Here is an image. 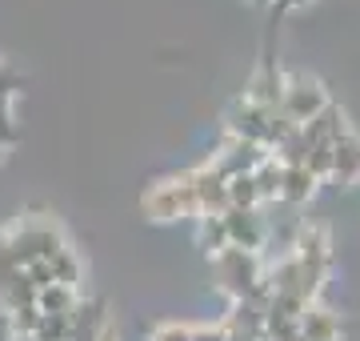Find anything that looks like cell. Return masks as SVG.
<instances>
[{"label": "cell", "instance_id": "1", "mask_svg": "<svg viewBox=\"0 0 360 341\" xmlns=\"http://www.w3.org/2000/svg\"><path fill=\"white\" fill-rule=\"evenodd\" d=\"M212 265H217L220 285H224V293H229L232 302L269 305L272 285L264 281V265H260L257 253H248V249H224Z\"/></svg>", "mask_w": 360, "mask_h": 341}, {"label": "cell", "instance_id": "2", "mask_svg": "<svg viewBox=\"0 0 360 341\" xmlns=\"http://www.w3.org/2000/svg\"><path fill=\"white\" fill-rule=\"evenodd\" d=\"M0 241L8 245V253H13V261L20 269H28L32 261H52L60 249H68L56 221H28V217L0 229Z\"/></svg>", "mask_w": 360, "mask_h": 341}, {"label": "cell", "instance_id": "3", "mask_svg": "<svg viewBox=\"0 0 360 341\" xmlns=\"http://www.w3.org/2000/svg\"><path fill=\"white\" fill-rule=\"evenodd\" d=\"M141 205H144L148 221H176V217H196L200 221V201H196V189H193V173L156 181L144 193Z\"/></svg>", "mask_w": 360, "mask_h": 341}, {"label": "cell", "instance_id": "4", "mask_svg": "<svg viewBox=\"0 0 360 341\" xmlns=\"http://www.w3.org/2000/svg\"><path fill=\"white\" fill-rule=\"evenodd\" d=\"M328 105H333V101H328V92H324V85L316 77H309V73H292V77L284 80L281 113L292 120V125H309V120L321 117Z\"/></svg>", "mask_w": 360, "mask_h": 341}, {"label": "cell", "instance_id": "5", "mask_svg": "<svg viewBox=\"0 0 360 341\" xmlns=\"http://www.w3.org/2000/svg\"><path fill=\"white\" fill-rule=\"evenodd\" d=\"M224 125H229V137H240V141H252V144H264L269 149V132H272V113L269 108L252 105V101H245V97H236L229 108V117H224Z\"/></svg>", "mask_w": 360, "mask_h": 341}, {"label": "cell", "instance_id": "6", "mask_svg": "<svg viewBox=\"0 0 360 341\" xmlns=\"http://www.w3.org/2000/svg\"><path fill=\"white\" fill-rule=\"evenodd\" d=\"M269 157L264 144H252V141H240V137H229L224 149L217 153V161H208L220 177H240V173H257V165Z\"/></svg>", "mask_w": 360, "mask_h": 341}, {"label": "cell", "instance_id": "7", "mask_svg": "<svg viewBox=\"0 0 360 341\" xmlns=\"http://www.w3.org/2000/svg\"><path fill=\"white\" fill-rule=\"evenodd\" d=\"M224 229H229L232 249H248V253H257L260 245H264V237H269L264 217H260L257 209H229L224 213Z\"/></svg>", "mask_w": 360, "mask_h": 341}, {"label": "cell", "instance_id": "8", "mask_svg": "<svg viewBox=\"0 0 360 341\" xmlns=\"http://www.w3.org/2000/svg\"><path fill=\"white\" fill-rule=\"evenodd\" d=\"M348 117H345V108L340 105H328L321 113V117H312L309 125H300V137H304V144H309V149H316V144H328V149H333V144H340L348 137Z\"/></svg>", "mask_w": 360, "mask_h": 341}, {"label": "cell", "instance_id": "9", "mask_svg": "<svg viewBox=\"0 0 360 341\" xmlns=\"http://www.w3.org/2000/svg\"><path fill=\"white\" fill-rule=\"evenodd\" d=\"M284 73L281 68H272V61H264V65L257 68V77L248 80V89H245V101H252V105L260 108H269V113H276L284 101Z\"/></svg>", "mask_w": 360, "mask_h": 341}, {"label": "cell", "instance_id": "10", "mask_svg": "<svg viewBox=\"0 0 360 341\" xmlns=\"http://www.w3.org/2000/svg\"><path fill=\"white\" fill-rule=\"evenodd\" d=\"M68 317H72V341H101V333L112 326V317L104 314V302H77Z\"/></svg>", "mask_w": 360, "mask_h": 341}, {"label": "cell", "instance_id": "11", "mask_svg": "<svg viewBox=\"0 0 360 341\" xmlns=\"http://www.w3.org/2000/svg\"><path fill=\"white\" fill-rule=\"evenodd\" d=\"M345 326H340V317L333 309H324V305L312 302L304 314H300V337L304 341H340Z\"/></svg>", "mask_w": 360, "mask_h": 341}, {"label": "cell", "instance_id": "12", "mask_svg": "<svg viewBox=\"0 0 360 341\" xmlns=\"http://www.w3.org/2000/svg\"><path fill=\"white\" fill-rule=\"evenodd\" d=\"M336 185H356L360 181V137L348 132L340 144H333V177Z\"/></svg>", "mask_w": 360, "mask_h": 341}, {"label": "cell", "instance_id": "13", "mask_svg": "<svg viewBox=\"0 0 360 341\" xmlns=\"http://www.w3.org/2000/svg\"><path fill=\"white\" fill-rule=\"evenodd\" d=\"M252 181H257V197H260V205H264V201H281V189H284V161L276 157V153H269V157H264V161L257 165Z\"/></svg>", "mask_w": 360, "mask_h": 341}, {"label": "cell", "instance_id": "14", "mask_svg": "<svg viewBox=\"0 0 360 341\" xmlns=\"http://www.w3.org/2000/svg\"><path fill=\"white\" fill-rule=\"evenodd\" d=\"M316 177H312L304 165H284V189H281V201H288V205H304V201H312V193H316Z\"/></svg>", "mask_w": 360, "mask_h": 341}, {"label": "cell", "instance_id": "15", "mask_svg": "<svg viewBox=\"0 0 360 341\" xmlns=\"http://www.w3.org/2000/svg\"><path fill=\"white\" fill-rule=\"evenodd\" d=\"M196 245L217 261L224 249H232L229 245V229H224V217H200V229H196Z\"/></svg>", "mask_w": 360, "mask_h": 341}, {"label": "cell", "instance_id": "16", "mask_svg": "<svg viewBox=\"0 0 360 341\" xmlns=\"http://www.w3.org/2000/svg\"><path fill=\"white\" fill-rule=\"evenodd\" d=\"M77 289H68V285H44V289H37V309L40 314H72L77 309Z\"/></svg>", "mask_w": 360, "mask_h": 341}, {"label": "cell", "instance_id": "17", "mask_svg": "<svg viewBox=\"0 0 360 341\" xmlns=\"http://www.w3.org/2000/svg\"><path fill=\"white\" fill-rule=\"evenodd\" d=\"M257 181L252 173H240V177H229V209H257Z\"/></svg>", "mask_w": 360, "mask_h": 341}, {"label": "cell", "instance_id": "18", "mask_svg": "<svg viewBox=\"0 0 360 341\" xmlns=\"http://www.w3.org/2000/svg\"><path fill=\"white\" fill-rule=\"evenodd\" d=\"M32 337L37 341H72V317L68 314H40V326Z\"/></svg>", "mask_w": 360, "mask_h": 341}, {"label": "cell", "instance_id": "19", "mask_svg": "<svg viewBox=\"0 0 360 341\" xmlns=\"http://www.w3.org/2000/svg\"><path fill=\"white\" fill-rule=\"evenodd\" d=\"M52 277H56V285L77 289V281H80V261H77V253H72V249H60V253H56V257H52Z\"/></svg>", "mask_w": 360, "mask_h": 341}, {"label": "cell", "instance_id": "20", "mask_svg": "<svg viewBox=\"0 0 360 341\" xmlns=\"http://www.w3.org/2000/svg\"><path fill=\"white\" fill-rule=\"evenodd\" d=\"M37 326H40V309H37V305L8 314V329H13V337H32V333H37Z\"/></svg>", "mask_w": 360, "mask_h": 341}, {"label": "cell", "instance_id": "21", "mask_svg": "<svg viewBox=\"0 0 360 341\" xmlns=\"http://www.w3.org/2000/svg\"><path fill=\"white\" fill-rule=\"evenodd\" d=\"M304 169H309L316 181H328V177H333V149H328V144H316V149H309Z\"/></svg>", "mask_w": 360, "mask_h": 341}, {"label": "cell", "instance_id": "22", "mask_svg": "<svg viewBox=\"0 0 360 341\" xmlns=\"http://www.w3.org/2000/svg\"><path fill=\"white\" fill-rule=\"evenodd\" d=\"M148 341H193V329H188V326H176V321H168V326H156Z\"/></svg>", "mask_w": 360, "mask_h": 341}, {"label": "cell", "instance_id": "23", "mask_svg": "<svg viewBox=\"0 0 360 341\" xmlns=\"http://www.w3.org/2000/svg\"><path fill=\"white\" fill-rule=\"evenodd\" d=\"M16 144V120H13V108H0V153Z\"/></svg>", "mask_w": 360, "mask_h": 341}, {"label": "cell", "instance_id": "24", "mask_svg": "<svg viewBox=\"0 0 360 341\" xmlns=\"http://www.w3.org/2000/svg\"><path fill=\"white\" fill-rule=\"evenodd\" d=\"M25 273H28V281H32L37 289H44V285H52V281H56V277H52V261H32Z\"/></svg>", "mask_w": 360, "mask_h": 341}, {"label": "cell", "instance_id": "25", "mask_svg": "<svg viewBox=\"0 0 360 341\" xmlns=\"http://www.w3.org/2000/svg\"><path fill=\"white\" fill-rule=\"evenodd\" d=\"M16 89H20V77H16L13 68H8L4 61H0V97H13Z\"/></svg>", "mask_w": 360, "mask_h": 341}, {"label": "cell", "instance_id": "26", "mask_svg": "<svg viewBox=\"0 0 360 341\" xmlns=\"http://www.w3.org/2000/svg\"><path fill=\"white\" fill-rule=\"evenodd\" d=\"M193 341H224V326H196Z\"/></svg>", "mask_w": 360, "mask_h": 341}, {"label": "cell", "instance_id": "27", "mask_svg": "<svg viewBox=\"0 0 360 341\" xmlns=\"http://www.w3.org/2000/svg\"><path fill=\"white\" fill-rule=\"evenodd\" d=\"M304 4H309V0H272L276 13H292V8H304Z\"/></svg>", "mask_w": 360, "mask_h": 341}, {"label": "cell", "instance_id": "28", "mask_svg": "<svg viewBox=\"0 0 360 341\" xmlns=\"http://www.w3.org/2000/svg\"><path fill=\"white\" fill-rule=\"evenodd\" d=\"M101 341H116V326H108V329H104V333H101Z\"/></svg>", "mask_w": 360, "mask_h": 341}, {"label": "cell", "instance_id": "29", "mask_svg": "<svg viewBox=\"0 0 360 341\" xmlns=\"http://www.w3.org/2000/svg\"><path fill=\"white\" fill-rule=\"evenodd\" d=\"M13 341H37V337H13Z\"/></svg>", "mask_w": 360, "mask_h": 341}, {"label": "cell", "instance_id": "30", "mask_svg": "<svg viewBox=\"0 0 360 341\" xmlns=\"http://www.w3.org/2000/svg\"><path fill=\"white\" fill-rule=\"evenodd\" d=\"M252 4H272V0H252Z\"/></svg>", "mask_w": 360, "mask_h": 341}, {"label": "cell", "instance_id": "31", "mask_svg": "<svg viewBox=\"0 0 360 341\" xmlns=\"http://www.w3.org/2000/svg\"><path fill=\"white\" fill-rule=\"evenodd\" d=\"M0 161H4V153H0Z\"/></svg>", "mask_w": 360, "mask_h": 341}]
</instances>
